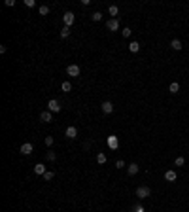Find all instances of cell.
Instances as JSON below:
<instances>
[{"label": "cell", "mask_w": 189, "mask_h": 212, "mask_svg": "<svg viewBox=\"0 0 189 212\" xmlns=\"http://www.w3.org/2000/svg\"><path fill=\"white\" fill-rule=\"evenodd\" d=\"M150 193H151V189L147 188V186H140V188L136 189V197H138V199H147Z\"/></svg>", "instance_id": "obj_1"}, {"label": "cell", "mask_w": 189, "mask_h": 212, "mask_svg": "<svg viewBox=\"0 0 189 212\" xmlns=\"http://www.w3.org/2000/svg\"><path fill=\"white\" fill-rule=\"evenodd\" d=\"M47 110H49L51 114H59V112H61V102L55 100V99H51V100L47 102Z\"/></svg>", "instance_id": "obj_2"}, {"label": "cell", "mask_w": 189, "mask_h": 212, "mask_svg": "<svg viewBox=\"0 0 189 212\" xmlns=\"http://www.w3.org/2000/svg\"><path fill=\"white\" fill-rule=\"evenodd\" d=\"M74 21H76V15H74L72 12H66V13L63 15V23H64V27H72Z\"/></svg>", "instance_id": "obj_3"}, {"label": "cell", "mask_w": 189, "mask_h": 212, "mask_svg": "<svg viewBox=\"0 0 189 212\" xmlns=\"http://www.w3.org/2000/svg\"><path fill=\"white\" fill-rule=\"evenodd\" d=\"M66 74L72 76V78H78L80 76V66L78 65H68L66 66Z\"/></svg>", "instance_id": "obj_4"}, {"label": "cell", "mask_w": 189, "mask_h": 212, "mask_svg": "<svg viewBox=\"0 0 189 212\" xmlns=\"http://www.w3.org/2000/svg\"><path fill=\"white\" fill-rule=\"evenodd\" d=\"M64 136H66V138H72V140H74V138L78 136V129H76L74 125L66 127V131H64Z\"/></svg>", "instance_id": "obj_5"}, {"label": "cell", "mask_w": 189, "mask_h": 212, "mask_svg": "<svg viewBox=\"0 0 189 212\" xmlns=\"http://www.w3.org/2000/svg\"><path fill=\"white\" fill-rule=\"evenodd\" d=\"M32 144L30 142H25V144H21V148H19V152L23 153V156H30V153H32Z\"/></svg>", "instance_id": "obj_6"}, {"label": "cell", "mask_w": 189, "mask_h": 212, "mask_svg": "<svg viewBox=\"0 0 189 212\" xmlns=\"http://www.w3.org/2000/svg\"><path fill=\"white\" fill-rule=\"evenodd\" d=\"M106 27H108V30H112V32L119 30V19H110V21L106 23Z\"/></svg>", "instance_id": "obj_7"}, {"label": "cell", "mask_w": 189, "mask_h": 212, "mask_svg": "<svg viewBox=\"0 0 189 212\" xmlns=\"http://www.w3.org/2000/svg\"><path fill=\"white\" fill-rule=\"evenodd\" d=\"M51 120H53V114H51L49 110H44L42 114H40V121H44V123H51Z\"/></svg>", "instance_id": "obj_8"}, {"label": "cell", "mask_w": 189, "mask_h": 212, "mask_svg": "<svg viewBox=\"0 0 189 212\" xmlns=\"http://www.w3.org/2000/svg\"><path fill=\"white\" fill-rule=\"evenodd\" d=\"M138 170H140V167L136 163H131L129 167H127V172H129V176H134V174H138Z\"/></svg>", "instance_id": "obj_9"}, {"label": "cell", "mask_w": 189, "mask_h": 212, "mask_svg": "<svg viewBox=\"0 0 189 212\" xmlns=\"http://www.w3.org/2000/svg\"><path fill=\"white\" fill-rule=\"evenodd\" d=\"M176 178H178L176 170H166V172H165V180H166V182H176Z\"/></svg>", "instance_id": "obj_10"}, {"label": "cell", "mask_w": 189, "mask_h": 212, "mask_svg": "<svg viewBox=\"0 0 189 212\" xmlns=\"http://www.w3.org/2000/svg\"><path fill=\"white\" fill-rule=\"evenodd\" d=\"M102 112H104V114H112V112H114V104H112L110 100H104V102H102Z\"/></svg>", "instance_id": "obj_11"}, {"label": "cell", "mask_w": 189, "mask_h": 212, "mask_svg": "<svg viewBox=\"0 0 189 212\" xmlns=\"http://www.w3.org/2000/svg\"><path fill=\"white\" fill-rule=\"evenodd\" d=\"M34 172H36V174H40V176H44V174L47 172V170H45V167H44L42 163H36V165H34Z\"/></svg>", "instance_id": "obj_12"}, {"label": "cell", "mask_w": 189, "mask_h": 212, "mask_svg": "<svg viewBox=\"0 0 189 212\" xmlns=\"http://www.w3.org/2000/svg\"><path fill=\"white\" fill-rule=\"evenodd\" d=\"M108 146L114 148V150L119 146V140H117V136H114V134H112V136H108Z\"/></svg>", "instance_id": "obj_13"}, {"label": "cell", "mask_w": 189, "mask_h": 212, "mask_svg": "<svg viewBox=\"0 0 189 212\" xmlns=\"http://www.w3.org/2000/svg\"><path fill=\"white\" fill-rule=\"evenodd\" d=\"M108 13L112 15V19H119V17H117V15H119V8H117V6H110Z\"/></svg>", "instance_id": "obj_14"}, {"label": "cell", "mask_w": 189, "mask_h": 212, "mask_svg": "<svg viewBox=\"0 0 189 212\" xmlns=\"http://www.w3.org/2000/svg\"><path fill=\"white\" fill-rule=\"evenodd\" d=\"M129 51H131V53H138V51H140V44L138 42H131L129 44Z\"/></svg>", "instance_id": "obj_15"}, {"label": "cell", "mask_w": 189, "mask_h": 212, "mask_svg": "<svg viewBox=\"0 0 189 212\" xmlns=\"http://www.w3.org/2000/svg\"><path fill=\"white\" fill-rule=\"evenodd\" d=\"M170 48H172V49H176V51H180V49H182V42H180L178 38H174V40L170 42Z\"/></svg>", "instance_id": "obj_16"}, {"label": "cell", "mask_w": 189, "mask_h": 212, "mask_svg": "<svg viewBox=\"0 0 189 212\" xmlns=\"http://www.w3.org/2000/svg\"><path fill=\"white\" fill-rule=\"evenodd\" d=\"M61 89H63L64 93L72 91V84H70V81H63V85H61Z\"/></svg>", "instance_id": "obj_17"}, {"label": "cell", "mask_w": 189, "mask_h": 212, "mask_svg": "<svg viewBox=\"0 0 189 212\" xmlns=\"http://www.w3.org/2000/svg\"><path fill=\"white\" fill-rule=\"evenodd\" d=\"M168 89H170V93H178V91H180V85H178V81H172Z\"/></svg>", "instance_id": "obj_18"}, {"label": "cell", "mask_w": 189, "mask_h": 212, "mask_svg": "<svg viewBox=\"0 0 189 212\" xmlns=\"http://www.w3.org/2000/svg\"><path fill=\"white\" fill-rule=\"evenodd\" d=\"M61 36H63V38H68V36H70V27H63V29H61Z\"/></svg>", "instance_id": "obj_19"}, {"label": "cell", "mask_w": 189, "mask_h": 212, "mask_svg": "<svg viewBox=\"0 0 189 212\" xmlns=\"http://www.w3.org/2000/svg\"><path fill=\"white\" fill-rule=\"evenodd\" d=\"M38 13H40V15H47V13H49V6H40V8H38Z\"/></svg>", "instance_id": "obj_20"}, {"label": "cell", "mask_w": 189, "mask_h": 212, "mask_svg": "<svg viewBox=\"0 0 189 212\" xmlns=\"http://www.w3.org/2000/svg\"><path fill=\"white\" fill-rule=\"evenodd\" d=\"M45 159H47V161H55V159H57V153H55V152H47V153H45Z\"/></svg>", "instance_id": "obj_21"}, {"label": "cell", "mask_w": 189, "mask_h": 212, "mask_svg": "<svg viewBox=\"0 0 189 212\" xmlns=\"http://www.w3.org/2000/svg\"><path fill=\"white\" fill-rule=\"evenodd\" d=\"M174 165H176V167H183V165H185V157H176Z\"/></svg>", "instance_id": "obj_22"}, {"label": "cell", "mask_w": 189, "mask_h": 212, "mask_svg": "<svg viewBox=\"0 0 189 212\" xmlns=\"http://www.w3.org/2000/svg\"><path fill=\"white\" fill-rule=\"evenodd\" d=\"M96 161H99L100 165H104L106 163V153H99V156H96Z\"/></svg>", "instance_id": "obj_23"}, {"label": "cell", "mask_w": 189, "mask_h": 212, "mask_svg": "<svg viewBox=\"0 0 189 212\" xmlns=\"http://www.w3.org/2000/svg\"><path fill=\"white\" fill-rule=\"evenodd\" d=\"M91 19H93V21H100V19H102V13H100V12H95L93 15H91Z\"/></svg>", "instance_id": "obj_24"}, {"label": "cell", "mask_w": 189, "mask_h": 212, "mask_svg": "<svg viewBox=\"0 0 189 212\" xmlns=\"http://www.w3.org/2000/svg\"><path fill=\"white\" fill-rule=\"evenodd\" d=\"M23 4H25L27 8H34V6H36V2H34V0H23Z\"/></svg>", "instance_id": "obj_25"}, {"label": "cell", "mask_w": 189, "mask_h": 212, "mask_svg": "<svg viewBox=\"0 0 189 212\" xmlns=\"http://www.w3.org/2000/svg\"><path fill=\"white\" fill-rule=\"evenodd\" d=\"M53 176H55V174L51 172V170H47V172L44 174V180H53Z\"/></svg>", "instance_id": "obj_26"}, {"label": "cell", "mask_w": 189, "mask_h": 212, "mask_svg": "<svg viewBox=\"0 0 189 212\" xmlns=\"http://www.w3.org/2000/svg\"><path fill=\"white\" fill-rule=\"evenodd\" d=\"M53 142H55V138H53V136H45V146H51Z\"/></svg>", "instance_id": "obj_27"}, {"label": "cell", "mask_w": 189, "mask_h": 212, "mask_svg": "<svg viewBox=\"0 0 189 212\" xmlns=\"http://www.w3.org/2000/svg\"><path fill=\"white\" fill-rule=\"evenodd\" d=\"M121 34H123L125 38H129V36H131V29H123V30H121Z\"/></svg>", "instance_id": "obj_28"}, {"label": "cell", "mask_w": 189, "mask_h": 212, "mask_svg": "<svg viewBox=\"0 0 189 212\" xmlns=\"http://www.w3.org/2000/svg\"><path fill=\"white\" fill-rule=\"evenodd\" d=\"M115 167H117V169H123V167H125V161H123V159H119V161L115 163Z\"/></svg>", "instance_id": "obj_29"}, {"label": "cell", "mask_w": 189, "mask_h": 212, "mask_svg": "<svg viewBox=\"0 0 189 212\" xmlns=\"http://www.w3.org/2000/svg\"><path fill=\"white\" fill-rule=\"evenodd\" d=\"M132 212H146V210H144V206H142V205H138V206H134V210H132Z\"/></svg>", "instance_id": "obj_30"}, {"label": "cell", "mask_w": 189, "mask_h": 212, "mask_svg": "<svg viewBox=\"0 0 189 212\" xmlns=\"http://www.w3.org/2000/svg\"><path fill=\"white\" fill-rule=\"evenodd\" d=\"M4 4H6V6H13V4H15V0H6Z\"/></svg>", "instance_id": "obj_31"}]
</instances>
